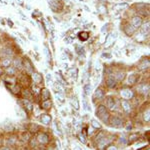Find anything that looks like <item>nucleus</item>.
I'll use <instances>...</instances> for the list:
<instances>
[{"mask_svg": "<svg viewBox=\"0 0 150 150\" xmlns=\"http://www.w3.org/2000/svg\"><path fill=\"white\" fill-rule=\"evenodd\" d=\"M142 25V18L140 16H135L131 19V26L134 29L139 28Z\"/></svg>", "mask_w": 150, "mask_h": 150, "instance_id": "nucleus-1", "label": "nucleus"}, {"mask_svg": "<svg viewBox=\"0 0 150 150\" xmlns=\"http://www.w3.org/2000/svg\"><path fill=\"white\" fill-rule=\"evenodd\" d=\"M111 123H112V126L115 127H121L123 125V121L120 117L118 116H114V117L111 118Z\"/></svg>", "mask_w": 150, "mask_h": 150, "instance_id": "nucleus-2", "label": "nucleus"}, {"mask_svg": "<svg viewBox=\"0 0 150 150\" xmlns=\"http://www.w3.org/2000/svg\"><path fill=\"white\" fill-rule=\"evenodd\" d=\"M23 63V66L25 67L26 71L27 72H32L33 71V66H32V63L30 62V60L28 59V58H25V59L22 61Z\"/></svg>", "mask_w": 150, "mask_h": 150, "instance_id": "nucleus-3", "label": "nucleus"}, {"mask_svg": "<svg viewBox=\"0 0 150 150\" xmlns=\"http://www.w3.org/2000/svg\"><path fill=\"white\" fill-rule=\"evenodd\" d=\"M50 6H51V9L54 12H58L62 9V3L61 2H58V1L52 2V3L50 4Z\"/></svg>", "mask_w": 150, "mask_h": 150, "instance_id": "nucleus-4", "label": "nucleus"}, {"mask_svg": "<svg viewBox=\"0 0 150 150\" xmlns=\"http://www.w3.org/2000/svg\"><path fill=\"white\" fill-rule=\"evenodd\" d=\"M48 139H49V138H48L46 133H40V134L38 135V137H37V141L40 142V143H42V144L47 143V142L49 141Z\"/></svg>", "mask_w": 150, "mask_h": 150, "instance_id": "nucleus-5", "label": "nucleus"}, {"mask_svg": "<svg viewBox=\"0 0 150 150\" xmlns=\"http://www.w3.org/2000/svg\"><path fill=\"white\" fill-rule=\"evenodd\" d=\"M106 85H107L109 88H113L116 85V79L113 76H109L106 80Z\"/></svg>", "mask_w": 150, "mask_h": 150, "instance_id": "nucleus-6", "label": "nucleus"}, {"mask_svg": "<svg viewBox=\"0 0 150 150\" xmlns=\"http://www.w3.org/2000/svg\"><path fill=\"white\" fill-rule=\"evenodd\" d=\"M12 63V60L10 57H6V58H3V59L1 60V65L2 67H5V68H7V67H9Z\"/></svg>", "mask_w": 150, "mask_h": 150, "instance_id": "nucleus-7", "label": "nucleus"}, {"mask_svg": "<svg viewBox=\"0 0 150 150\" xmlns=\"http://www.w3.org/2000/svg\"><path fill=\"white\" fill-rule=\"evenodd\" d=\"M104 95H105L104 91H103L101 88H98L97 90L95 91V94H94V97H95V98H98V100H101V99H103Z\"/></svg>", "mask_w": 150, "mask_h": 150, "instance_id": "nucleus-8", "label": "nucleus"}, {"mask_svg": "<svg viewBox=\"0 0 150 150\" xmlns=\"http://www.w3.org/2000/svg\"><path fill=\"white\" fill-rule=\"evenodd\" d=\"M135 30H136V29L133 28L130 24H128V25H126L124 27V31H125V33H126L127 35H132L133 33L135 32Z\"/></svg>", "mask_w": 150, "mask_h": 150, "instance_id": "nucleus-9", "label": "nucleus"}, {"mask_svg": "<svg viewBox=\"0 0 150 150\" xmlns=\"http://www.w3.org/2000/svg\"><path fill=\"white\" fill-rule=\"evenodd\" d=\"M19 81H20V83L24 84V85H28L30 83V78L28 77V75H22L20 77V79H19Z\"/></svg>", "mask_w": 150, "mask_h": 150, "instance_id": "nucleus-10", "label": "nucleus"}, {"mask_svg": "<svg viewBox=\"0 0 150 150\" xmlns=\"http://www.w3.org/2000/svg\"><path fill=\"white\" fill-rule=\"evenodd\" d=\"M50 121H51V117L48 114H43L41 116V122L42 123H44V124H49Z\"/></svg>", "mask_w": 150, "mask_h": 150, "instance_id": "nucleus-11", "label": "nucleus"}, {"mask_svg": "<svg viewBox=\"0 0 150 150\" xmlns=\"http://www.w3.org/2000/svg\"><path fill=\"white\" fill-rule=\"evenodd\" d=\"M14 68L17 69V68H20V67H23V63H22V60L20 59V58H16L15 60H14Z\"/></svg>", "mask_w": 150, "mask_h": 150, "instance_id": "nucleus-12", "label": "nucleus"}, {"mask_svg": "<svg viewBox=\"0 0 150 150\" xmlns=\"http://www.w3.org/2000/svg\"><path fill=\"white\" fill-rule=\"evenodd\" d=\"M140 31H141V33H143V34H145V35H146V33L148 34V32H149V22H147L146 24L142 25V27H140Z\"/></svg>", "mask_w": 150, "mask_h": 150, "instance_id": "nucleus-13", "label": "nucleus"}, {"mask_svg": "<svg viewBox=\"0 0 150 150\" xmlns=\"http://www.w3.org/2000/svg\"><path fill=\"white\" fill-rule=\"evenodd\" d=\"M41 97H42V100H47L50 97V93L48 92V90H46V89H43L41 91Z\"/></svg>", "mask_w": 150, "mask_h": 150, "instance_id": "nucleus-14", "label": "nucleus"}, {"mask_svg": "<svg viewBox=\"0 0 150 150\" xmlns=\"http://www.w3.org/2000/svg\"><path fill=\"white\" fill-rule=\"evenodd\" d=\"M78 37L81 41H86L89 38V33L88 32H80L78 35Z\"/></svg>", "mask_w": 150, "mask_h": 150, "instance_id": "nucleus-15", "label": "nucleus"}, {"mask_svg": "<svg viewBox=\"0 0 150 150\" xmlns=\"http://www.w3.org/2000/svg\"><path fill=\"white\" fill-rule=\"evenodd\" d=\"M107 107H109L110 109H113L115 107V101L113 98L108 97L107 98Z\"/></svg>", "mask_w": 150, "mask_h": 150, "instance_id": "nucleus-16", "label": "nucleus"}, {"mask_svg": "<svg viewBox=\"0 0 150 150\" xmlns=\"http://www.w3.org/2000/svg\"><path fill=\"white\" fill-rule=\"evenodd\" d=\"M23 104L25 106V108H27V110H32V104H31V102L28 99H23Z\"/></svg>", "mask_w": 150, "mask_h": 150, "instance_id": "nucleus-17", "label": "nucleus"}, {"mask_svg": "<svg viewBox=\"0 0 150 150\" xmlns=\"http://www.w3.org/2000/svg\"><path fill=\"white\" fill-rule=\"evenodd\" d=\"M42 106H43V108H45V109H49V108L51 107V101H50L49 99H47V100H43L42 101Z\"/></svg>", "mask_w": 150, "mask_h": 150, "instance_id": "nucleus-18", "label": "nucleus"}, {"mask_svg": "<svg viewBox=\"0 0 150 150\" xmlns=\"http://www.w3.org/2000/svg\"><path fill=\"white\" fill-rule=\"evenodd\" d=\"M148 66H149V61H148V60H144V61L139 65V69L140 70H144V69L148 68Z\"/></svg>", "mask_w": 150, "mask_h": 150, "instance_id": "nucleus-19", "label": "nucleus"}, {"mask_svg": "<svg viewBox=\"0 0 150 150\" xmlns=\"http://www.w3.org/2000/svg\"><path fill=\"white\" fill-rule=\"evenodd\" d=\"M6 72H7V74H9L10 76H12V75H14L16 73V69L14 68V67L9 66V67H7V68H6Z\"/></svg>", "mask_w": 150, "mask_h": 150, "instance_id": "nucleus-20", "label": "nucleus"}, {"mask_svg": "<svg viewBox=\"0 0 150 150\" xmlns=\"http://www.w3.org/2000/svg\"><path fill=\"white\" fill-rule=\"evenodd\" d=\"M90 90H91L90 84H87V85L84 86V91H85V93H86V94H89V93H90Z\"/></svg>", "mask_w": 150, "mask_h": 150, "instance_id": "nucleus-21", "label": "nucleus"}, {"mask_svg": "<svg viewBox=\"0 0 150 150\" xmlns=\"http://www.w3.org/2000/svg\"><path fill=\"white\" fill-rule=\"evenodd\" d=\"M136 79H137V76L132 75V76L129 77V82H130V83H135V82H136Z\"/></svg>", "mask_w": 150, "mask_h": 150, "instance_id": "nucleus-22", "label": "nucleus"}, {"mask_svg": "<svg viewBox=\"0 0 150 150\" xmlns=\"http://www.w3.org/2000/svg\"><path fill=\"white\" fill-rule=\"evenodd\" d=\"M33 75H34L33 77L35 78V82H36V83H38V81H39V80H42V79H41V76H40L39 74H33Z\"/></svg>", "mask_w": 150, "mask_h": 150, "instance_id": "nucleus-23", "label": "nucleus"}, {"mask_svg": "<svg viewBox=\"0 0 150 150\" xmlns=\"http://www.w3.org/2000/svg\"><path fill=\"white\" fill-rule=\"evenodd\" d=\"M76 49L78 50L77 51V53H79V54H81V53H84V49L82 47H78V46H76Z\"/></svg>", "mask_w": 150, "mask_h": 150, "instance_id": "nucleus-24", "label": "nucleus"}, {"mask_svg": "<svg viewBox=\"0 0 150 150\" xmlns=\"http://www.w3.org/2000/svg\"><path fill=\"white\" fill-rule=\"evenodd\" d=\"M0 150H10V149H9L8 147H2V148L0 149Z\"/></svg>", "mask_w": 150, "mask_h": 150, "instance_id": "nucleus-25", "label": "nucleus"}, {"mask_svg": "<svg viewBox=\"0 0 150 150\" xmlns=\"http://www.w3.org/2000/svg\"><path fill=\"white\" fill-rule=\"evenodd\" d=\"M2 73H3V70H2V68L0 67V75H2Z\"/></svg>", "mask_w": 150, "mask_h": 150, "instance_id": "nucleus-26", "label": "nucleus"}]
</instances>
